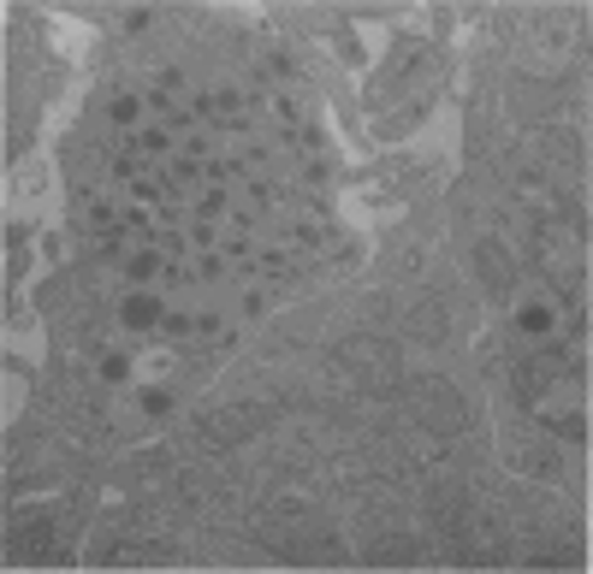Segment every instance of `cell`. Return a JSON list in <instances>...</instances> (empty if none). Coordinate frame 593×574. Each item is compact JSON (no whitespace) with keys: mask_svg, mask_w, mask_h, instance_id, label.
Returning a JSON list of instances; mask_svg holds the SVG:
<instances>
[{"mask_svg":"<svg viewBox=\"0 0 593 574\" xmlns=\"http://www.w3.org/2000/svg\"><path fill=\"white\" fill-rule=\"evenodd\" d=\"M155 273H167L155 255H137V261H132V278H155Z\"/></svg>","mask_w":593,"mask_h":574,"instance_id":"2e32d148","label":"cell"},{"mask_svg":"<svg viewBox=\"0 0 593 574\" xmlns=\"http://www.w3.org/2000/svg\"><path fill=\"white\" fill-rule=\"evenodd\" d=\"M504 462H511L523 480H558L563 474L558 450L546 445V438H528V433H504Z\"/></svg>","mask_w":593,"mask_h":574,"instance_id":"277c9868","label":"cell"},{"mask_svg":"<svg viewBox=\"0 0 593 574\" xmlns=\"http://www.w3.org/2000/svg\"><path fill=\"white\" fill-rule=\"evenodd\" d=\"M427 515H433V527H440L445 539H457L463 527H469V515H475L469 485H463V480H433V492H427Z\"/></svg>","mask_w":593,"mask_h":574,"instance_id":"5b68a950","label":"cell"},{"mask_svg":"<svg viewBox=\"0 0 593 574\" xmlns=\"http://www.w3.org/2000/svg\"><path fill=\"white\" fill-rule=\"evenodd\" d=\"M132 149H142V154H167V149H172V142L161 137V130H149V137H137V142H132Z\"/></svg>","mask_w":593,"mask_h":574,"instance_id":"9a60e30c","label":"cell"},{"mask_svg":"<svg viewBox=\"0 0 593 574\" xmlns=\"http://www.w3.org/2000/svg\"><path fill=\"white\" fill-rule=\"evenodd\" d=\"M119 314H125V326H155V320H161V302H155V297H142V290H137V297H125Z\"/></svg>","mask_w":593,"mask_h":574,"instance_id":"7c38bea8","label":"cell"},{"mask_svg":"<svg viewBox=\"0 0 593 574\" xmlns=\"http://www.w3.org/2000/svg\"><path fill=\"white\" fill-rule=\"evenodd\" d=\"M255 426H262L255 409H214V415L196 421V445L202 450H226V445H238L243 433H255Z\"/></svg>","mask_w":593,"mask_h":574,"instance_id":"8992f818","label":"cell"},{"mask_svg":"<svg viewBox=\"0 0 593 574\" xmlns=\"http://www.w3.org/2000/svg\"><path fill=\"white\" fill-rule=\"evenodd\" d=\"M445 332H452V308L440 297H422L410 308V337H422V344H445Z\"/></svg>","mask_w":593,"mask_h":574,"instance_id":"9c48e42d","label":"cell"},{"mask_svg":"<svg viewBox=\"0 0 593 574\" xmlns=\"http://www.w3.org/2000/svg\"><path fill=\"white\" fill-rule=\"evenodd\" d=\"M142 409H149V415H167L172 397H167V391H142Z\"/></svg>","mask_w":593,"mask_h":574,"instance_id":"e0dca14e","label":"cell"},{"mask_svg":"<svg viewBox=\"0 0 593 574\" xmlns=\"http://www.w3.org/2000/svg\"><path fill=\"white\" fill-rule=\"evenodd\" d=\"M516 332L546 337V332H552V314H546V308H523V314H516Z\"/></svg>","mask_w":593,"mask_h":574,"instance_id":"4fadbf2b","label":"cell"},{"mask_svg":"<svg viewBox=\"0 0 593 574\" xmlns=\"http://www.w3.org/2000/svg\"><path fill=\"white\" fill-rule=\"evenodd\" d=\"M155 243H161V255H184V238H172V231H161Z\"/></svg>","mask_w":593,"mask_h":574,"instance_id":"d6986e66","label":"cell"},{"mask_svg":"<svg viewBox=\"0 0 593 574\" xmlns=\"http://www.w3.org/2000/svg\"><path fill=\"white\" fill-rule=\"evenodd\" d=\"M575 563H582V544H575V539L528 544V569H575Z\"/></svg>","mask_w":593,"mask_h":574,"instance_id":"8fae6325","label":"cell"},{"mask_svg":"<svg viewBox=\"0 0 593 574\" xmlns=\"http://www.w3.org/2000/svg\"><path fill=\"white\" fill-rule=\"evenodd\" d=\"M546 426H552L558 438H588V421H582V415H552Z\"/></svg>","mask_w":593,"mask_h":574,"instance_id":"5bb4252c","label":"cell"},{"mask_svg":"<svg viewBox=\"0 0 593 574\" xmlns=\"http://www.w3.org/2000/svg\"><path fill=\"white\" fill-rule=\"evenodd\" d=\"M475 267H481V278H487V297H511L516 267H511V255H504L499 238H481V249H475Z\"/></svg>","mask_w":593,"mask_h":574,"instance_id":"ba28073f","label":"cell"},{"mask_svg":"<svg viewBox=\"0 0 593 574\" xmlns=\"http://www.w3.org/2000/svg\"><path fill=\"white\" fill-rule=\"evenodd\" d=\"M339 367H344V379L351 386H363L374 397H392L398 391V379H403V361H398V349H392V337H344L339 344Z\"/></svg>","mask_w":593,"mask_h":574,"instance_id":"6da1fadb","label":"cell"},{"mask_svg":"<svg viewBox=\"0 0 593 574\" xmlns=\"http://www.w3.org/2000/svg\"><path fill=\"white\" fill-rule=\"evenodd\" d=\"M410 415L422 421V433H433L445 445V438H463L469 433V403H463V391L452 386V379L427 374V379H410Z\"/></svg>","mask_w":593,"mask_h":574,"instance_id":"7a4b0ae2","label":"cell"},{"mask_svg":"<svg viewBox=\"0 0 593 574\" xmlns=\"http://www.w3.org/2000/svg\"><path fill=\"white\" fill-rule=\"evenodd\" d=\"M113 119H119V125H125V119H137V101H132V95H119V101H113Z\"/></svg>","mask_w":593,"mask_h":574,"instance_id":"ac0fdd59","label":"cell"},{"mask_svg":"<svg viewBox=\"0 0 593 574\" xmlns=\"http://www.w3.org/2000/svg\"><path fill=\"white\" fill-rule=\"evenodd\" d=\"M570 367H575V361L563 356V349H552V344H546L540 356H528V361H516V367H511V379H516V397H523V403H540V397L552 391L558 379H570Z\"/></svg>","mask_w":593,"mask_h":574,"instance_id":"3957f363","label":"cell"},{"mask_svg":"<svg viewBox=\"0 0 593 574\" xmlns=\"http://www.w3.org/2000/svg\"><path fill=\"white\" fill-rule=\"evenodd\" d=\"M427 556V544L422 539H410V533H392V539H380V544H368V563L374 569H403V563H422Z\"/></svg>","mask_w":593,"mask_h":574,"instance_id":"30bf717a","label":"cell"},{"mask_svg":"<svg viewBox=\"0 0 593 574\" xmlns=\"http://www.w3.org/2000/svg\"><path fill=\"white\" fill-rule=\"evenodd\" d=\"M54 515H31V521L12 527V563H48L54 556Z\"/></svg>","mask_w":593,"mask_h":574,"instance_id":"52a82bcc","label":"cell"}]
</instances>
